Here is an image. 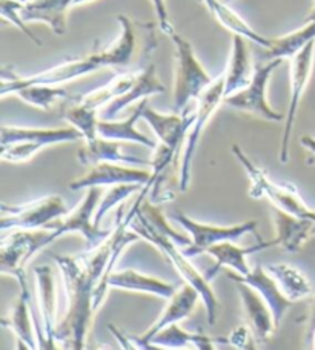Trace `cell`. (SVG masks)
I'll return each instance as SVG.
<instances>
[{
    "label": "cell",
    "mask_w": 315,
    "mask_h": 350,
    "mask_svg": "<svg viewBox=\"0 0 315 350\" xmlns=\"http://www.w3.org/2000/svg\"><path fill=\"white\" fill-rule=\"evenodd\" d=\"M92 0H74V6H80V5H85V3H90Z\"/></svg>",
    "instance_id": "44"
},
{
    "label": "cell",
    "mask_w": 315,
    "mask_h": 350,
    "mask_svg": "<svg viewBox=\"0 0 315 350\" xmlns=\"http://www.w3.org/2000/svg\"><path fill=\"white\" fill-rule=\"evenodd\" d=\"M300 143H301V146L306 149V151H310L311 154L315 155V139H314V137H310V135L301 137Z\"/></svg>",
    "instance_id": "42"
},
{
    "label": "cell",
    "mask_w": 315,
    "mask_h": 350,
    "mask_svg": "<svg viewBox=\"0 0 315 350\" xmlns=\"http://www.w3.org/2000/svg\"><path fill=\"white\" fill-rule=\"evenodd\" d=\"M280 64L281 59H274L266 60L264 64L255 65L254 76H252L249 85L238 92L225 97L223 103L237 111L248 112V114L264 118L268 122L285 120V116L270 108L266 100V88L270 74L280 66Z\"/></svg>",
    "instance_id": "11"
},
{
    "label": "cell",
    "mask_w": 315,
    "mask_h": 350,
    "mask_svg": "<svg viewBox=\"0 0 315 350\" xmlns=\"http://www.w3.org/2000/svg\"><path fill=\"white\" fill-rule=\"evenodd\" d=\"M22 5L23 3L18 2V0H0V12H2V17L11 25H14L17 29H21L31 42L36 43V45H42V42L37 39L33 31L28 28L27 22H25L21 16Z\"/></svg>",
    "instance_id": "38"
},
{
    "label": "cell",
    "mask_w": 315,
    "mask_h": 350,
    "mask_svg": "<svg viewBox=\"0 0 315 350\" xmlns=\"http://www.w3.org/2000/svg\"><path fill=\"white\" fill-rule=\"evenodd\" d=\"M195 117V109L186 108L184 112H174V114H160L154 111L144 100L142 118L148 122V124L159 137L162 145L168 146L175 154L179 152L180 146L185 145V134L191 128Z\"/></svg>",
    "instance_id": "16"
},
{
    "label": "cell",
    "mask_w": 315,
    "mask_h": 350,
    "mask_svg": "<svg viewBox=\"0 0 315 350\" xmlns=\"http://www.w3.org/2000/svg\"><path fill=\"white\" fill-rule=\"evenodd\" d=\"M229 342L232 347L236 349H255L257 346L254 342H257L254 334H252V330L249 329V326H240L237 330L231 334L229 336Z\"/></svg>",
    "instance_id": "39"
},
{
    "label": "cell",
    "mask_w": 315,
    "mask_h": 350,
    "mask_svg": "<svg viewBox=\"0 0 315 350\" xmlns=\"http://www.w3.org/2000/svg\"><path fill=\"white\" fill-rule=\"evenodd\" d=\"M18 287H21V295L17 297L16 303L12 304L10 315L2 320V326L12 330V332L17 335L18 342H22L23 347L31 350L39 349L37 332L33 326V318H31L34 312L31 310L28 287L27 284Z\"/></svg>",
    "instance_id": "26"
},
{
    "label": "cell",
    "mask_w": 315,
    "mask_h": 350,
    "mask_svg": "<svg viewBox=\"0 0 315 350\" xmlns=\"http://www.w3.org/2000/svg\"><path fill=\"white\" fill-rule=\"evenodd\" d=\"M315 40V21L306 22L305 27L288 33L281 37H275L268 49H264L263 59H291L295 54L300 53L306 45Z\"/></svg>",
    "instance_id": "30"
},
{
    "label": "cell",
    "mask_w": 315,
    "mask_h": 350,
    "mask_svg": "<svg viewBox=\"0 0 315 350\" xmlns=\"http://www.w3.org/2000/svg\"><path fill=\"white\" fill-rule=\"evenodd\" d=\"M149 342L157 349H200L210 350L214 349V341L203 334H191L186 330L180 329L179 323H174L171 326H166L157 332L154 336H151Z\"/></svg>",
    "instance_id": "31"
},
{
    "label": "cell",
    "mask_w": 315,
    "mask_h": 350,
    "mask_svg": "<svg viewBox=\"0 0 315 350\" xmlns=\"http://www.w3.org/2000/svg\"><path fill=\"white\" fill-rule=\"evenodd\" d=\"M16 96L25 103L48 111L58 100L66 98L68 91L60 85H28L16 91Z\"/></svg>",
    "instance_id": "35"
},
{
    "label": "cell",
    "mask_w": 315,
    "mask_h": 350,
    "mask_svg": "<svg viewBox=\"0 0 315 350\" xmlns=\"http://www.w3.org/2000/svg\"><path fill=\"white\" fill-rule=\"evenodd\" d=\"M315 21V6H314V10L310 12V16L306 17V22H314Z\"/></svg>",
    "instance_id": "43"
},
{
    "label": "cell",
    "mask_w": 315,
    "mask_h": 350,
    "mask_svg": "<svg viewBox=\"0 0 315 350\" xmlns=\"http://www.w3.org/2000/svg\"><path fill=\"white\" fill-rule=\"evenodd\" d=\"M58 240L51 229H11L5 230L0 241V271L16 278L18 286L27 284L25 266L37 252Z\"/></svg>",
    "instance_id": "4"
},
{
    "label": "cell",
    "mask_w": 315,
    "mask_h": 350,
    "mask_svg": "<svg viewBox=\"0 0 315 350\" xmlns=\"http://www.w3.org/2000/svg\"><path fill=\"white\" fill-rule=\"evenodd\" d=\"M225 100V77L223 74L217 77L214 82L206 88L205 92L197 98V106H195V117L188 131L186 143L184 145V154H181V165H180V177L179 187L181 192H186L189 187V180H191V166L200 137L203 134L210 118L217 111L220 103Z\"/></svg>",
    "instance_id": "9"
},
{
    "label": "cell",
    "mask_w": 315,
    "mask_h": 350,
    "mask_svg": "<svg viewBox=\"0 0 315 350\" xmlns=\"http://www.w3.org/2000/svg\"><path fill=\"white\" fill-rule=\"evenodd\" d=\"M312 349H315V338H314V346H312Z\"/></svg>",
    "instance_id": "47"
},
{
    "label": "cell",
    "mask_w": 315,
    "mask_h": 350,
    "mask_svg": "<svg viewBox=\"0 0 315 350\" xmlns=\"http://www.w3.org/2000/svg\"><path fill=\"white\" fill-rule=\"evenodd\" d=\"M137 71H126L122 74H117L111 82L85 94V96H80L79 102L90 106L92 109H99L102 108V106H106L110 102H112V100L123 96L125 92H128L131 90V86L136 82Z\"/></svg>",
    "instance_id": "33"
},
{
    "label": "cell",
    "mask_w": 315,
    "mask_h": 350,
    "mask_svg": "<svg viewBox=\"0 0 315 350\" xmlns=\"http://www.w3.org/2000/svg\"><path fill=\"white\" fill-rule=\"evenodd\" d=\"M116 226L108 240L96 251L84 252L75 257L53 255L59 266L66 293V310L54 330V340L62 342L63 349L81 350L90 330L94 310V291L103 277L118 241Z\"/></svg>",
    "instance_id": "1"
},
{
    "label": "cell",
    "mask_w": 315,
    "mask_h": 350,
    "mask_svg": "<svg viewBox=\"0 0 315 350\" xmlns=\"http://www.w3.org/2000/svg\"><path fill=\"white\" fill-rule=\"evenodd\" d=\"M315 60V40L306 45L300 53L294 57L289 59V66H291V94H289V105L288 112L285 116V128H283L281 145L279 152L280 163H288L289 160V143H291L292 129L295 123V116H297L301 97L310 83Z\"/></svg>",
    "instance_id": "14"
},
{
    "label": "cell",
    "mask_w": 315,
    "mask_h": 350,
    "mask_svg": "<svg viewBox=\"0 0 315 350\" xmlns=\"http://www.w3.org/2000/svg\"><path fill=\"white\" fill-rule=\"evenodd\" d=\"M238 295L242 299L243 312L247 317L248 326L254 334L257 342H266L269 336L277 330L274 323L273 310L264 301L263 297L258 293L254 287H251L244 283H236Z\"/></svg>",
    "instance_id": "18"
},
{
    "label": "cell",
    "mask_w": 315,
    "mask_h": 350,
    "mask_svg": "<svg viewBox=\"0 0 315 350\" xmlns=\"http://www.w3.org/2000/svg\"><path fill=\"white\" fill-rule=\"evenodd\" d=\"M199 298V291L195 289L192 284L185 283L179 291H175L171 298L168 299V306L165 310H163V314L157 318V321L148 329V332H144L142 336H125L123 332H121L118 329H114V326L111 324V334L116 336L117 341L121 342L122 347L125 349H157L149 342L151 336H154L157 332H160V330L165 329L166 326H171V324L188 318L191 315L194 306L197 304Z\"/></svg>",
    "instance_id": "12"
},
{
    "label": "cell",
    "mask_w": 315,
    "mask_h": 350,
    "mask_svg": "<svg viewBox=\"0 0 315 350\" xmlns=\"http://www.w3.org/2000/svg\"><path fill=\"white\" fill-rule=\"evenodd\" d=\"M206 8L212 12V16L217 18L218 23L225 27L232 34L243 36L244 39L255 43L263 49H268L273 43V39H268L262 34H258L255 29H252L243 18L237 14L234 10H231L225 0H203Z\"/></svg>",
    "instance_id": "29"
},
{
    "label": "cell",
    "mask_w": 315,
    "mask_h": 350,
    "mask_svg": "<svg viewBox=\"0 0 315 350\" xmlns=\"http://www.w3.org/2000/svg\"><path fill=\"white\" fill-rule=\"evenodd\" d=\"M171 218L177 221L184 228L188 235L191 237V245L185 247L184 254L186 257H195L201 252H206L211 246L217 245L220 241H237L243 235L249 232L255 234L258 223L255 220H249L247 223L234 224V226H214V224H203L192 220L184 212L173 211Z\"/></svg>",
    "instance_id": "13"
},
{
    "label": "cell",
    "mask_w": 315,
    "mask_h": 350,
    "mask_svg": "<svg viewBox=\"0 0 315 350\" xmlns=\"http://www.w3.org/2000/svg\"><path fill=\"white\" fill-rule=\"evenodd\" d=\"M140 209L143 212V215L148 218L151 224H153L154 229L159 230L160 234L169 237V239L174 240L177 245H181V246L185 245V247L191 245V241H192L191 237H185V235H181L179 232H175V230H173V228L168 224L166 218L163 217L162 211L159 209V206H155L153 202H151V200H143L140 204Z\"/></svg>",
    "instance_id": "36"
},
{
    "label": "cell",
    "mask_w": 315,
    "mask_h": 350,
    "mask_svg": "<svg viewBox=\"0 0 315 350\" xmlns=\"http://www.w3.org/2000/svg\"><path fill=\"white\" fill-rule=\"evenodd\" d=\"M171 40L175 46V79L173 108L174 112H184L192 100H197L214 80L200 64L194 48L185 37L173 33Z\"/></svg>",
    "instance_id": "5"
},
{
    "label": "cell",
    "mask_w": 315,
    "mask_h": 350,
    "mask_svg": "<svg viewBox=\"0 0 315 350\" xmlns=\"http://www.w3.org/2000/svg\"><path fill=\"white\" fill-rule=\"evenodd\" d=\"M273 218L275 224V240L277 245L286 249L288 252H299L301 246L314 237V221L312 218H301L281 211L279 208L273 209Z\"/></svg>",
    "instance_id": "22"
},
{
    "label": "cell",
    "mask_w": 315,
    "mask_h": 350,
    "mask_svg": "<svg viewBox=\"0 0 315 350\" xmlns=\"http://www.w3.org/2000/svg\"><path fill=\"white\" fill-rule=\"evenodd\" d=\"M231 151L248 174L251 180L249 196L252 198L266 197L269 202L274 203L275 208L285 211L288 214L315 220V211L307 208L303 200H301L299 191L292 185H277L274 181H270L262 167H258L238 145L232 146Z\"/></svg>",
    "instance_id": "7"
},
{
    "label": "cell",
    "mask_w": 315,
    "mask_h": 350,
    "mask_svg": "<svg viewBox=\"0 0 315 350\" xmlns=\"http://www.w3.org/2000/svg\"><path fill=\"white\" fill-rule=\"evenodd\" d=\"M74 8V0H29L21 8L25 22H42L48 25L54 34L66 33V18L69 10Z\"/></svg>",
    "instance_id": "24"
},
{
    "label": "cell",
    "mask_w": 315,
    "mask_h": 350,
    "mask_svg": "<svg viewBox=\"0 0 315 350\" xmlns=\"http://www.w3.org/2000/svg\"><path fill=\"white\" fill-rule=\"evenodd\" d=\"M255 65L252 64L251 51L248 48V39L234 34L231 43V54L228 66L223 74L225 77V97L236 94L247 88L254 76Z\"/></svg>",
    "instance_id": "21"
},
{
    "label": "cell",
    "mask_w": 315,
    "mask_h": 350,
    "mask_svg": "<svg viewBox=\"0 0 315 350\" xmlns=\"http://www.w3.org/2000/svg\"><path fill=\"white\" fill-rule=\"evenodd\" d=\"M143 187H144L143 185H138V183H122V185L112 186L111 189L106 192L103 202L100 203L97 214L94 217V221H96V224H100V221L103 220V217L108 214L110 209H112L116 204H118L129 196H132L134 192L142 191Z\"/></svg>",
    "instance_id": "37"
},
{
    "label": "cell",
    "mask_w": 315,
    "mask_h": 350,
    "mask_svg": "<svg viewBox=\"0 0 315 350\" xmlns=\"http://www.w3.org/2000/svg\"><path fill=\"white\" fill-rule=\"evenodd\" d=\"M273 246H277L275 239L270 241H260L257 243V245L249 246V247H238L234 245V241H220L206 251L207 254L212 255L214 260H216V265H214L210 271L205 273V278L207 281H211L218 273L220 269L225 266L231 267L232 271L237 273L247 275L251 271L247 261L248 255L262 252L264 249L273 247Z\"/></svg>",
    "instance_id": "19"
},
{
    "label": "cell",
    "mask_w": 315,
    "mask_h": 350,
    "mask_svg": "<svg viewBox=\"0 0 315 350\" xmlns=\"http://www.w3.org/2000/svg\"><path fill=\"white\" fill-rule=\"evenodd\" d=\"M108 66V57H106L105 49H99V51L85 55V57L66 60L60 65L49 68V70L33 74V76L22 77L11 74V77H6V74H3L0 94H2V97L8 96V94H16V91L28 85H65L71 80L88 76V74Z\"/></svg>",
    "instance_id": "6"
},
{
    "label": "cell",
    "mask_w": 315,
    "mask_h": 350,
    "mask_svg": "<svg viewBox=\"0 0 315 350\" xmlns=\"http://www.w3.org/2000/svg\"><path fill=\"white\" fill-rule=\"evenodd\" d=\"M62 118L66 120L75 129H79L81 135H84L85 142L94 140L96 137H99L97 109L90 108V106L84 105L79 102V100L74 105H68L66 108L62 111Z\"/></svg>",
    "instance_id": "34"
},
{
    "label": "cell",
    "mask_w": 315,
    "mask_h": 350,
    "mask_svg": "<svg viewBox=\"0 0 315 350\" xmlns=\"http://www.w3.org/2000/svg\"><path fill=\"white\" fill-rule=\"evenodd\" d=\"M143 105H144V100H142L140 105L136 108V111L132 112L128 118H125V120L116 122V120H103V118H100L97 124L99 135L108 140L132 142V143H137V145L154 149L155 151L157 143L153 139H149L147 134H143L142 131H138L136 128L137 120H140L142 118Z\"/></svg>",
    "instance_id": "27"
},
{
    "label": "cell",
    "mask_w": 315,
    "mask_h": 350,
    "mask_svg": "<svg viewBox=\"0 0 315 350\" xmlns=\"http://www.w3.org/2000/svg\"><path fill=\"white\" fill-rule=\"evenodd\" d=\"M314 338H315V299L311 306L310 317H307V324H306V345L312 347L314 346Z\"/></svg>",
    "instance_id": "41"
},
{
    "label": "cell",
    "mask_w": 315,
    "mask_h": 350,
    "mask_svg": "<svg viewBox=\"0 0 315 350\" xmlns=\"http://www.w3.org/2000/svg\"><path fill=\"white\" fill-rule=\"evenodd\" d=\"M108 286L122 291L151 293V295L165 299H169L175 293V287L173 284L159 278L149 277V275L132 271V269H126V271L121 272H111L108 277Z\"/></svg>",
    "instance_id": "28"
},
{
    "label": "cell",
    "mask_w": 315,
    "mask_h": 350,
    "mask_svg": "<svg viewBox=\"0 0 315 350\" xmlns=\"http://www.w3.org/2000/svg\"><path fill=\"white\" fill-rule=\"evenodd\" d=\"M0 229H42L68 214V208L59 196H47L22 204H2Z\"/></svg>",
    "instance_id": "10"
},
{
    "label": "cell",
    "mask_w": 315,
    "mask_h": 350,
    "mask_svg": "<svg viewBox=\"0 0 315 350\" xmlns=\"http://www.w3.org/2000/svg\"><path fill=\"white\" fill-rule=\"evenodd\" d=\"M18 2H22V3H28L29 0H18Z\"/></svg>",
    "instance_id": "45"
},
{
    "label": "cell",
    "mask_w": 315,
    "mask_h": 350,
    "mask_svg": "<svg viewBox=\"0 0 315 350\" xmlns=\"http://www.w3.org/2000/svg\"><path fill=\"white\" fill-rule=\"evenodd\" d=\"M2 148L0 155L5 161L11 163H23L34 157L45 146L58 145V143L77 142L84 139L79 129L71 128H18V126H2Z\"/></svg>",
    "instance_id": "3"
},
{
    "label": "cell",
    "mask_w": 315,
    "mask_h": 350,
    "mask_svg": "<svg viewBox=\"0 0 315 350\" xmlns=\"http://www.w3.org/2000/svg\"><path fill=\"white\" fill-rule=\"evenodd\" d=\"M226 275L234 283H244L254 287L263 297L264 301L268 303L270 310H273L275 327L280 329L283 318H285L286 312L292 308L294 303L281 292L273 275L262 266H255L254 269H251L247 275H240L237 272H228Z\"/></svg>",
    "instance_id": "17"
},
{
    "label": "cell",
    "mask_w": 315,
    "mask_h": 350,
    "mask_svg": "<svg viewBox=\"0 0 315 350\" xmlns=\"http://www.w3.org/2000/svg\"><path fill=\"white\" fill-rule=\"evenodd\" d=\"M143 200L144 198L142 196H138L136 204L132 206L129 211L131 214L129 229L140 237V239L153 243V245L159 249L163 255H166V258L173 262L174 267L177 269L179 273L181 275V278H184L186 283L192 284L195 289L199 291L200 299L203 301L205 310H206L207 323L212 326V324H216L217 321L218 301H217L216 293H214L212 287L210 284V281L205 278V275H201L197 269L192 266V262L188 260L189 257H186L184 251H179L177 243L154 229L153 224L149 223V220L143 215V212L140 209V204Z\"/></svg>",
    "instance_id": "2"
},
{
    "label": "cell",
    "mask_w": 315,
    "mask_h": 350,
    "mask_svg": "<svg viewBox=\"0 0 315 350\" xmlns=\"http://www.w3.org/2000/svg\"><path fill=\"white\" fill-rule=\"evenodd\" d=\"M225 2H226V3H229V2H232V0H225Z\"/></svg>",
    "instance_id": "46"
},
{
    "label": "cell",
    "mask_w": 315,
    "mask_h": 350,
    "mask_svg": "<svg viewBox=\"0 0 315 350\" xmlns=\"http://www.w3.org/2000/svg\"><path fill=\"white\" fill-rule=\"evenodd\" d=\"M36 275V291H37V304H39L42 317V330L48 341L49 349H55L54 345V330L58 326V306H55V289L51 269L48 266H37L34 269Z\"/></svg>",
    "instance_id": "25"
},
{
    "label": "cell",
    "mask_w": 315,
    "mask_h": 350,
    "mask_svg": "<svg viewBox=\"0 0 315 350\" xmlns=\"http://www.w3.org/2000/svg\"><path fill=\"white\" fill-rule=\"evenodd\" d=\"M77 159L84 166H92L100 161H110V163H121L138 167H151L153 161L132 157L121 151V142L108 140L103 137H96L94 140L85 142V146L79 149Z\"/></svg>",
    "instance_id": "23"
},
{
    "label": "cell",
    "mask_w": 315,
    "mask_h": 350,
    "mask_svg": "<svg viewBox=\"0 0 315 350\" xmlns=\"http://www.w3.org/2000/svg\"><path fill=\"white\" fill-rule=\"evenodd\" d=\"M165 91V85L157 79L155 66L149 64L137 71L136 82L128 92H125L123 96L114 98L105 106V109L102 111V118L103 120H114L118 112L128 108L129 105L138 102L142 98L155 96V94H163Z\"/></svg>",
    "instance_id": "20"
},
{
    "label": "cell",
    "mask_w": 315,
    "mask_h": 350,
    "mask_svg": "<svg viewBox=\"0 0 315 350\" xmlns=\"http://www.w3.org/2000/svg\"><path fill=\"white\" fill-rule=\"evenodd\" d=\"M149 2H151V5H153V10H154V14L157 17V23H159V28L166 36H171L173 33H175L173 23H171V21H169L166 0H149Z\"/></svg>",
    "instance_id": "40"
},
{
    "label": "cell",
    "mask_w": 315,
    "mask_h": 350,
    "mask_svg": "<svg viewBox=\"0 0 315 350\" xmlns=\"http://www.w3.org/2000/svg\"><path fill=\"white\" fill-rule=\"evenodd\" d=\"M266 271L273 275L281 292L292 303L300 301V299L310 297L312 293L311 283L299 269L283 265V262H277V265L266 266Z\"/></svg>",
    "instance_id": "32"
},
{
    "label": "cell",
    "mask_w": 315,
    "mask_h": 350,
    "mask_svg": "<svg viewBox=\"0 0 315 350\" xmlns=\"http://www.w3.org/2000/svg\"><path fill=\"white\" fill-rule=\"evenodd\" d=\"M151 174L153 172L138 166L100 161V163L90 166V171L84 177L71 181L69 183V189L81 191L90 189V187L116 186L122 183H138L144 186L151 180Z\"/></svg>",
    "instance_id": "15"
},
{
    "label": "cell",
    "mask_w": 315,
    "mask_h": 350,
    "mask_svg": "<svg viewBox=\"0 0 315 350\" xmlns=\"http://www.w3.org/2000/svg\"><path fill=\"white\" fill-rule=\"evenodd\" d=\"M100 187H90L86 189V196L81 198L74 211H69L58 220L49 223L45 229L54 230L58 239L69 232H79L86 241L85 252L96 251L99 246L110 239L114 229H100L99 224L92 220V214L99 204V192Z\"/></svg>",
    "instance_id": "8"
}]
</instances>
